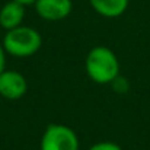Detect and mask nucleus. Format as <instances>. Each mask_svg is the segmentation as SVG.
<instances>
[{
    "mask_svg": "<svg viewBox=\"0 0 150 150\" xmlns=\"http://www.w3.org/2000/svg\"><path fill=\"white\" fill-rule=\"evenodd\" d=\"M85 69L89 79L96 85H111L120 76V60L111 48L96 45L88 52Z\"/></svg>",
    "mask_w": 150,
    "mask_h": 150,
    "instance_id": "1",
    "label": "nucleus"
},
{
    "mask_svg": "<svg viewBox=\"0 0 150 150\" xmlns=\"http://www.w3.org/2000/svg\"><path fill=\"white\" fill-rule=\"evenodd\" d=\"M1 44L6 54L15 58H28L37 54L42 47V37L37 29L21 25L15 29L6 31Z\"/></svg>",
    "mask_w": 150,
    "mask_h": 150,
    "instance_id": "2",
    "label": "nucleus"
},
{
    "mask_svg": "<svg viewBox=\"0 0 150 150\" xmlns=\"http://www.w3.org/2000/svg\"><path fill=\"white\" fill-rule=\"evenodd\" d=\"M79 137L69 125L50 124L41 137L40 150H79Z\"/></svg>",
    "mask_w": 150,
    "mask_h": 150,
    "instance_id": "3",
    "label": "nucleus"
},
{
    "mask_svg": "<svg viewBox=\"0 0 150 150\" xmlns=\"http://www.w3.org/2000/svg\"><path fill=\"white\" fill-rule=\"evenodd\" d=\"M28 82L25 76L16 70H4L0 73V96L9 100H18L25 96Z\"/></svg>",
    "mask_w": 150,
    "mask_h": 150,
    "instance_id": "4",
    "label": "nucleus"
},
{
    "mask_svg": "<svg viewBox=\"0 0 150 150\" xmlns=\"http://www.w3.org/2000/svg\"><path fill=\"white\" fill-rule=\"evenodd\" d=\"M34 6L37 15L48 22L63 21L73 10L71 0H37Z\"/></svg>",
    "mask_w": 150,
    "mask_h": 150,
    "instance_id": "5",
    "label": "nucleus"
},
{
    "mask_svg": "<svg viewBox=\"0 0 150 150\" xmlns=\"http://www.w3.org/2000/svg\"><path fill=\"white\" fill-rule=\"evenodd\" d=\"M25 7L26 6L16 0H9L7 3H4L0 9V26L4 31H10L21 26L26 13Z\"/></svg>",
    "mask_w": 150,
    "mask_h": 150,
    "instance_id": "6",
    "label": "nucleus"
},
{
    "mask_svg": "<svg viewBox=\"0 0 150 150\" xmlns=\"http://www.w3.org/2000/svg\"><path fill=\"white\" fill-rule=\"evenodd\" d=\"M92 9L103 18H118L125 13L130 0H89Z\"/></svg>",
    "mask_w": 150,
    "mask_h": 150,
    "instance_id": "7",
    "label": "nucleus"
},
{
    "mask_svg": "<svg viewBox=\"0 0 150 150\" xmlns=\"http://www.w3.org/2000/svg\"><path fill=\"white\" fill-rule=\"evenodd\" d=\"M111 86L114 88V91H115L117 93H125V92L130 89L128 80H127L125 77H122V76H118V77L111 83Z\"/></svg>",
    "mask_w": 150,
    "mask_h": 150,
    "instance_id": "8",
    "label": "nucleus"
},
{
    "mask_svg": "<svg viewBox=\"0 0 150 150\" xmlns=\"http://www.w3.org/2000/svg\"><path fill=\"white\" fill-rule=\"evenodd\" d=\"M88 150H122L120 147V144L114 143V142H99L92 144Z\"/></svg>",
    "mask_w": 150,
    "mask_h": 150,
    "instance_id": "9",
    "label": "nucleus"
},
{
    "mask_svg": "<svg viewBox=\"0 0 150 150\" xmlns=\"http://www.w3.org/2000/svg\"><path fill=\"white\" fill-rule=\"evenodd\" d=\"M6 70V51L3 44L0 42V73Z\"/></svg>",
    "mask_w": 150,
    "mask_h": 150,
    "instance_id": "10",
    "label": "nucleus"
},
{
    "mask_svg": "<svg viewBox=\"0 0 150 150\" xmlns=\"http://www.w3.org/2000/svg\"><path fill=\"white\" fill-rule=\"evenodd\" d=\"M16 1H19V3H22L23 6H29V4H34L37 0H16Z\"/></svg>",
    "mask_w": 150,
    "mask_h": 150,
    "instance_id": "11",
    "label": "nucleus"
}]
</instances>
